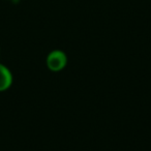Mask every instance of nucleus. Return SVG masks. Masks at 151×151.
Masks as SVG:
<instances>
[{"label":"nucleus","mask_w":151,"mask_h":151,"mask_svg":"<svg viewBox=\"0 0 151 151\" xmlns=\"http://www.w3.org/2000/svg\"><path fill=\"white\" fill-rule=\"evenodd\" d=\"M13 73L11 69L4 64L0 63V92L5 91L13 85Z\"/></svg>","instance_id":"2"},{"label":"nucleus","mask_w":151,"mask_h":151,"mask_svg":"<svg viewBox=\"0 0 151 151\" xmlns=\"http://www.w3.org/2000/svg\"><path fill=\"white\" fill-rule=\"evenodd\" d=\"M46 64L49 70L53 73H59L63 70L67 65V56L61 50H53L48 54Z\"/></svg>","instance_id":"1"}]
</instances>
